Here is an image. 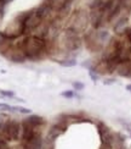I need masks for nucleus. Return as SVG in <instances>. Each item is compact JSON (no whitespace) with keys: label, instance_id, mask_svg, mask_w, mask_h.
<instances>
[{"label":"nucleus","instance_id":"obj_2","mask_svg":"<svg viewBox=\"0 0 131 149\" xmlns=\"http://www.w3.org/2000/svg\"><path fill=\"white\" fill-rule=\"evenodd\" d=\"M29 12L30 11H24V12L18 14L14 20H11L6 24V27L0 33L4 37H6V38L12 39V40L22 36L24 33V22H26V18L28 17Z\"/></svg>","mask_w":131,"mask_h":149},{"label":"nucleus","instance_id":"obj_21","mask_svg":"<svg viewBox=\"0 0 131 149\" xmlns=\"http://www.w3.org/2000/svg\"><path fill=\"white\" fill-rule=\"evenodd\" d=\"M126 37H128V39L131 42V28H128L126 29Z\"/></svg>","mask_w":131,"mask_h":149},{"label":"nucleus","instance_id":"obj_3","mask_svg":"<svg viewBox=\"0 0 131 149\" xmlns=\"http://www.w3.org/2000/svg\"><path fill=\"white\" fill-rule=\"evenodd\" d=\"M22 133V125L16 120L4 121L3 128L0 132V138L5 141H17Z\"/></svg>","mask_w":131,"mask_h":149},{"label":"nucleus","instance_id":"obj_16","mask_svg":"<svg viewBox=\"0 0 131 149\" xmlns=\"http://www.w3.org/2000/svg\"><path fill=\"white\" fill-rule=\"evenodd\" d=\"M0 149H10L8 142H6L5 139H3V138H0Z\"/></svg>","mask_w":131,"mask_h":149},{"label":"nucleus","instance_id":"obj_15","mask_svg":"<svg viewBox=\"0 0 131 149\" xmlns=\"http://www.w3.org/2000/svg\"><path fill=\"white\" fill-rule=\"evenodd\" d=\"M0 94L4 95V97H9V98H14L15 97V93L10 92V91H0Z\"/></svg>","mask_w":131,"mask_h":149},{"label":"nucleus","instance_id":"obj_14","mask_svg":"<svg viewBox=\"0 0 131 149\" xmlns=\"http://www.w3.org/2000/svg\"><path fill=\"white\" fill-rule=\"evenodd\" d=\"M15 111L21 113V114H30L32 113V110L28 109V108H24V107H15Z\"/></svg>","mask_w":131,"mask_h":149},{"label":"nucleus","instance_id":"obj_7","mask_svg":"<svg viewBox=\"0 0 131 149\" xmlns=\"http://www.w3.org/2000/svg\"><path fill=\"white\" fill-rule=\"evenodd\" d=\"M117 71L123 77H131V61H120L117 66Z\"/></svg>","mask_w":131,"mask_h":149},{"label":"nucleus","instance_id":"obj_5","mask_svg":"<svg viewBox=\"0 0 131 149\" xmlns=\"http://www.w3.org/2000/svg\"><path fill=\"white\" fill-rule=\"evenodd\" d=\"M5 58H8L10 61L12 63H17V64H21V63H24L27 60V56L24 55L23 50L21 49V45H12V48L8 52V54L5 55Z\"/></svg>","mask_w":131,"mask_h":149},{"label":"nucleus","instance_id":"obj_20","mask_svg":"<svg viewBox=\"0 0 131 149\" xmlns=\"http://www.w3.org/2000/svg\"><path fill=\"white\" fill-rule=\"evenodd\" d=\"M89 74H90V77H91L92 81H97V79H98V76H97V73H96V72L89 71Z\"/></svg>","mask_w":131,"mask_h":149},{"label":"nucleus","instance_id":"obj_4","mask_svg":"<svg viewBox=\"0 0 131 149\" xmlns=\"http://www.w3.org/2000/svg\"><path fill=\"white\" fill-rule=\"evenodd\" d=\"M44 22V18L36 12V10H30L28 17L24 22V33H32Z\"/></svg>","mask_w":131,"mask_h":149},{"label":"nucleus","instance_id":"obj_6","mask_svg":"<svg viewBox=\"0 0 131 149\" xmlns=\"http://www.w3.org/2000/svg\"><path fill=\"white\" fill-rule=\"evenodd\" d=\"M87 21H89V17H87V15L84 14L83 11H79L78 14H75V16L73 17L72 26H71V29L69 31H73V32L77 33L78 31L84 29Z\"/></svg>","mask_w":131,"mask_h":149},{"label":"nucleus","instance_id":"obj_24","mask_svg":"<svg viewBox=\"0 0 131 149\" xmlns=\"http://www.w3.org/2000/svg\"><path fill=\"white\" fill-rule=\"evenodd\" d=\"M11 1H14V0H6V4H10Z\"/></svg>","mask_w":131,"mask_h":149},{"label":"nucleus","instance_id":"obj_10","mask_svg":"<svg viewBox=\"0 0 131 149\" xmlns=\"http://www.w3.org/2000/svg\"><path fill=\"white\" fill-rule=\"evenodd\" d=\"M126 23H128V17H121L119 21L117 22V24H115V27H114V29L117 31L118 33H120V32H123V29L125 28V26H126Z\"/></svg>","mask_w":131,"mask_h":149},{"label":"nucleus","instance_id":"obj_9","mask_svg":"<svg viewBox=\"0 0 131 149\" xmlns=\"http://www.w3.org/2000/svg\"><path fill=\"white\" fill-rule=\"evenodd\" d=\"M24 122L28 123L30 126H33V127H40L44 123V119L38 115H30L29 117H27V119L24 120Z\"/></svg>","mask_w":131,"mask_h":149},{"label":"nucleus","instance_id":"obj_1","mask_svg":"<svg viewBox=\"0 0 131 149\" xmlns=\"http://www.w3.org/2000/svg\"><path fill=\"white\" fill-rule=\"evenodd\" d=\"M21 49L27 59L38 60L46 52V42L35 36H28L21 42Z\"/></svg>","mask_w":131,"mask_h":149},{"label":"nucleus","instance_id":"obj_17","mask_svg":"<svg viewBox=\"0 0 131 149\" xmlns=\"http://www.w3.org/2000/svg\"><path fill=\"white\" fill-rule=\"evenodd\" d=\"M73 87L75 91H82L84 88V83H80V82H73Z\"/></svg>","mask_w":131,"mask_h":149},{"label":"nucleus","instance_id":"obj_8","mask_svg":"<svg viewBox=\"0 0 131 149\" xmlns=\"http://www.w3.org/2000/svg\"><path fill=\"white\" fill-rule=\"evenodd\" d=\"M12 45H14V40L6 38V37H4L0 33V54L5 56L8 52L12 48Z\"/></svg>","mask_w":131,"mask_h":149},{"label":"nucleus","instance_id":"obj_23","mask_svg":"<svg viewBox=\"0 0 131 149\" xmlns=\"http://www.w3.org/2000/svg\"><path fill=\"white\" fill-rule=\"evenodd\" d=\"M126 89H128V91H130V92H131V84H129V86H126Z\"/></svg>","mask_w":131,"mask_h":149},{"label":"nucleus","instance_id":"obj_22","mask_svg":"<svg viewBox=\"0 0 131 149\" xmlns=\"http://www.w3.org/2000/svg\"><path fill=\"white\" fill-rule=\"evenodd\" d=\"M114 82H115V79H106V81H103L104 84H112V83H114Z\"/></svg>","mask_w":131,"mask_h":149},{"label":"nucleus","instance_id":"obj_13","mask_svg":"<svg viewBox=\"0 0 131 149\" xmlns=\"http://www.w3.org/2000/svg\"><path fill=\"white\" fill-rule=\"evenodd\" d=\"M120 4V9H124L126 11L131 10V0H119Z\"/></svg>","mask_w":131,"mask_h":149},{"label":"nucleus","instance_id":"obj_18","mask_svg":"<svg viewBox=\"0 0 131 149\" xmlns=\"http://www.w3.org/2000/svg\"><path fill=\"white\" fill-rule=\"evenodd\" d=\"M4 12H5V4L0 1V20L4 17Z\"/></svg>","mask_w":131,"mask_h":149},{"label":"nucleus","instance_id":"obj_11","mask_svg":"<svg viewBox=\"0 0 131 149\" xmlns=\"http://www.w3.org/2000/svg\"><path fill=\"white\" fill-rule=\"evenodd\" d=\"M58 64L62 65V66H64V67H73V66L77 65V61H75V59H67V60L58 61Z\"/></svg>","mask_w":131,"mask_h":149},{"label":"nucleus","instance_id":"obj_19","mask_svg":"<svg viewBox=\"0 0 131 149\" xmlns=\"http://www.w3.org/2000/svg\"><path fill=\"white\" fill-rule=\"evenodd\" d=\"M62 95L66 97V98H73V97H75V93H74L73 91L72 92H63L62 93Z\"/></svg>","mask_w":131,"mask_h":149},{"label":"nucleus","instance_id":"obj_12","mask_svg":"<svg viewBox=\"0 0 131 149\" xmlns=\"http://www.w3.org/2000/svg\"><path fill=\"white\" fill-rule=\"evenodd\" d=\"M0 111H6V113L15 111V107H12L10 104H6V103H0Z\"/></svg>","mask_w":131,"mask_h":149}]
</instances>
